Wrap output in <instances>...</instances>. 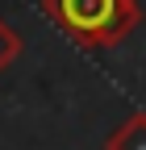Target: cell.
Segmentation results:
<instances>
[{
    "label": "cell",
    "instance_id": "cell-1",
    "mask_svg": "<svg viewBox=\"0 0 146 150\" xmlns=\"http://www.w3.org/2000/svg\"><path fill=\"white\" fill-rule=\"evenodd\" d=\"M42 13L79 50L121 46L142 25V4L138 0H42Z\"/></svg>",
    "mask_w": 146,
    "mask_h": 150
},
{
    "label": "cell",
    "instance_id": "cell-2",
    "mask_svg": "<svg viewBox=\"0 0 146 150\" xmlns=\"http://www.w3.org/2000/svg\"><path fill=\"white\" fill-rule=\"evenodd\" d=\"M104 150H146V112L125 117L113 134L104 138Z\"/></svg>",
    "mask_w": 146,
    "mask_h": 150
},
{
    "label": "cell",
    "instance_id": "cell-3",
    "mask_svg": "<svg viewBox=\"0 0 146 150\" xmlns=\"http://www.w3.org/2000/svg\"><path fill=\"white\" fill-rule=\"evenodd\" d=\"M17 54H21V33L0 17V71H9L17 63Z\"/></svg>",
    "mask_w": 146,
    "mask_h": 150
}]
</instances>
